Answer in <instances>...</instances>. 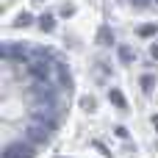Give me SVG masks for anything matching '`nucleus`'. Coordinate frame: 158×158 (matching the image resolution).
<instances>
[{"label":"nucleus","instance_id":"obj_1","mask_svg":"<svg viewBox=\"0 0 158 158\" xmlns=\"http://www.w3.org/2000/svg\"><path fill=\"white\" fill-rule=\"evenodd\" d=\"M69 58L42 42L0 44V158H39L69 119Z\"/></svg>","mask_w":158,"mask_h":158},{"label":"nucleus","instance_id":"obj_2","mask_svg":"<svg viewBox=\"0 0 158 158\" xmlns=\"http://www.w3.org/2000/svg\"><path fill=\"white\" fill-rule=\"evenodd\" d=\"M122 3L136 8V11H156L158 8V0H122Z\"/></svg>","mask_w":158,"mask_h":158}]
</instances>
